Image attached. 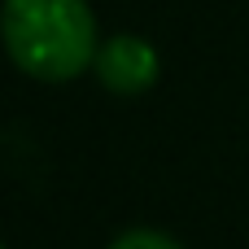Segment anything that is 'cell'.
<instances>
[{
	"label": "cell",
	"mask_w": 249,
	"mask_h": 249,
	"mask_svg": "<svg viewBox=\"0 0 249 249\" xmlns=\"http://www.w3.org/2000/svg\"><path fill=\"white\" fill-rule=\"evenodd\" d=\"M0 35L13 66L44 83H70L96 66L101 35L88 0H4Z\"/></svg>",
	"instance_id": "cell-1"
},
{
	"label": "cell",
	"mask_w": 249,
	"mask_h": 249,
	"mask_svg": "<svg viewBox=\"0 0 249 249\" xmlns=\"http://www.w3.org/2000/svg\"><path fill=\"white\" fill-rule=\"evenodd\" d=\"M92 70H96V79H101L109 92H118V96H140V92H149V88L158 83L162 61H158V48H153L149 39L123 31V35H109V39L101 44Z\"/></svg>",
	"instance_id": "cell-2"
},
{
	"label": "cell",
	"mask_w": 249,
	"mask_h": 249,
	"mask_svg": "<svg viewBox=\"0 0 249 249\" xmlns=\"http://www.w3.org/2000/svg\"><path fill=\"white\" fill-rule=\"evenodd\" d=\"M109 249H179V245H175L166 232H153V228H131V232H123Z\"/></svg>",
	"instance_id": "cell-3"
},
{
	"label": "cell",
	"mask_w": 249,
	"mask_h": 249,
	"mask_svg": "<svg viewBox=\"0 0 249 249\" xmlns=\"http://www.w3.org/2000/svg\"><path fill=\"white\" fill-rule=\"evenodd\" d=\"M0 249H4V245H0Z\"/></svg>",
	"instance_id": "cell-4"
}]
</instances>
